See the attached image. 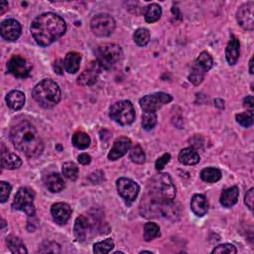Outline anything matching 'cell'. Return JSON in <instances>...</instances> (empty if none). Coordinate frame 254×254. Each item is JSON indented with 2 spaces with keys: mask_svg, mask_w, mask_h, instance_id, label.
<instances>
[{
  "mask_svg": "<svg viewBox=\"0 0 254 254\" xmlns=\"http://www.w3.org/2000/svg\"><path fill=\"white\" fill-rule=\"evenodd\" d=\"M31 33L38 45L47 47L58 39L67 31L65 20L58 14L48 12L36 17L31 24Z\"/></svg>",
  "mask_w": 254,
  "mask_h": 254,
  "instance_id": "6da1fadb",
  "label": "cell"
},
{
  "mask_svg": "<svg viewBox=\"0 0 254 254\" xmlns=\"http://www.w3.org/2000/svg\"><path fill=\"white\" fill-rule=\"evenodd\" d=\"M10 139L14 147L29 158H36L44 150L43 141L36 128L28 121H21L10 131Z\"/></svg>",
  "mask_w": 254,
  "mask_h": 254,
  "instance_id": "7a4b0ae2",
  "label": "cell"
},
{
  "mask_svg": "<svg viewBox=\"0 0 254 254\" xmlns=\"http://www.w3.org/2000/svg\"><path fill=\"white\" fill-rule=\"evenodd\" d=\"M32 95L42 107L52 108L60 102L62 92L56 82L51 79H45L35 86Z\"/></svg>",
  "mask_w": 254,
  "mask_h": 254,
  "instance_id": "3957f363",
  "label": "cell"
},
{
  "mask_svg": "<svg viewBox=\"0 0 254 254\" xmlns=\"http://www.w3.org/2000/svg\"><path fill=\"white\" fill-rule=\"evenodd\" d=\"M150 195L152 201L159 206L163 203H171L176 197V188L173 184L172 178L167 173L158 174L150 182Z\"/></svg>",
  "mask_w": 254,
  "mask_h": 254,
  "instance_id": "277c9868",
  "label": "cell"
},
{
  "mask_svg": "<svg viewBox=\"0 0 254 254\" xmlns=\"http://www.w3.org/2000/svg\"><path fill=\"white\" fill-rule=\"evenodd\" d=\"M122 58V49L117 44H104L96 50V62L104 69H113Z\"/></svg>",
  "mask_w": 254,
  "mask_h": 254,
  "instance_id": "5b68a950",
  "label": "cell"
},
{
  "mask_svg": "<svg viewBox=\"0 0 254 254\" xmlns=\"http://www.w3.org/2000/svg\"><path fill=\"white\" fill-rule=\"evenodd\" d=\"M110 116L120 125H129L135 120L134 106L129 100L117 101L111 107Z\"/></svg>",
  "mask_w": 254,
  "mask_h": 254,
  "instance_id": "8992f818",
  "label": "cell"
},
{
  "mask_svg": "<svg viewBox=\"0 0 254 254\" xmlns=\"http://www.w3.org/2000/svg\"><path fill=\"white\" fill-rule=\"evenodd\" d=\"M91 28L93 34L98 37H107L112 35L115 29V20L110 14L100 13L92 19Z\"/></svg>",
  "mask_w": 254,
  "mask_h": 254,
  "instance_id": "52a82bcc",
  "label": "cell"
},
{
  "mask_svg": "<svg viewBox=\"0 0 254 254\" xmlns=\"http://www.w3.org/2000/svg\"><path fill=\"white\" fill-rule=\"evenodd\" d=\"M34 198L35 194L33 190L29 188H20L14 198L12 207L14 209L24 211L28 216H33L36 211Z\"/></svg>",
  "mask_w": 254,
  "mask_h": 254,
  "instance_id": "ba28073f",
  "label": "cell"
},
{
  "mask_svg": "<svg viewBox=\"0 0 254 254\" xmlns=\"http://www.w3.org/2000/svg\"><path fill=\"white\" fill-rule=\"evenodd\" d=\"M172 100V95L166 92H155L145 95L140 99L139 103L144 113H155L160 110L163 105L170 103Z\"/></svg>",
  "mask_w": 254,
  "mask_h": 254,
  "instance_id": "9c48e42d",
  "label": "cell"
},
{
  "mask_svg": "<svg viewBox=\"0 0 254 254\" xmlns=\"http://www.w3.org/2000/svg\"><path fill=\"white\" fill-rule=\"evenodd\" d=\"M116 187L119 196L127 202H133L136 200L140 187L133 180L128 178H120L117 180Z\"/></svg>",
  "mask_w": 254,
  "mask_h": 254,
  "instance_id": "30bf717a",
  "label": "cell"
},
{
  "mask_svg": "<svg viewBox=\"0 0 254 254\" xmlns=\"http://www.w3.org/2000/svg\"><path fill=\"white\" fill-rule=\"evenodd\" d=\"M7 69L10 74L19 79H25L29 76L32 69L31 64L21 56H13L8 64Z\"/></svg>",
  "mask_w": 254,
  "mask_h": 254,
  "instance_id": "8fae6325",
  "label": "cell"
},
{
  "mask_svg": "<svg viewBox=\"0 0 254 254\" xmlns=\"http://www.w3.org/2000/svg\"><path fill=\"white\" fill-rule=\"evenodd\" d=\"M21 25L15 19H6L2 21L0 25V33H1V37L6 41H16L21 36Z\"/></svg>",
  "mask_w": 254,
  "mask_h": 254,
  "instance_id": "7c38bea8",
  "label": "cell"
},
{
  "mask_svg": "<svg viewBox=\"0 0 254 254\" xmlns=\"http://www.w3.org/2000/svg\"><path fill=\"white\" fill-rule=\"evenodd\" d=\"M254 2L249 1L240 6L237 11V21L244 30H253L254 26Z\"/></svg>",
  "mask_w": 254,
  "mask_h": 254,
  "instance_id": "4fadbf2b",
  "label": "cell"
},
{
  "mask_svg": "<svg viewBox=\"0 0 254 254\" xmlns=\"http://www.w3.org/2000/svg\"><path fill=\"white\" fill-rule=\"evenodd\" d=\"M131 147V140L125 136H121L118 137L115 143H114V146L111 150V152L108 153V159L112 160V161H115L118 160L119 158L123 157L127 151H129Z\"/></svg>",
  "mask_w": 254,
  "mask_h": 254,
  "instance_id": "5bb4252c",
  "label": "cell"
},
{
  "mask_svg": "<svg viewBox=\"0 0 254 254\" xmlns=\"http://www.w3.org/2000/svg\"><path fill=\"white\" fill-rule=\"evenodd\" d=\"M100 67L97 62H92L91 65L86 68V69L80 75L78 78V84L81 86H92L93 85L99 75Z\"/></svg>",
  "mask_w": 254,
  "mask_h": 254,
  "instance_id": "9a60e30c",
  "label": "cell"
},
{
  "mask_svg": "<svg viewBox=\"0 0 254 254\" xmlns=\"http://www.w3.org/2000/svg\"><path fill=\"white\" fill-rule=\"evenodd\" d=\"M51 213L53 216V220L58 225H66L69 220L71 214L70 207L66 203H57L53 205L51 208Z\"/></svg>",
  "mask_w": 254,
  "mask_h": 254,
  "instance_id": "2e32d148",
  "label": "cell"
},
{
  "mask_svg": "<svg viewBox=\"0 0 254 254\" xmlns=\"http://www.w3.org/2000/svg\"><path fill=\"white\" fill-rule=\"evenodd\" d=\"M240 53V43L235 36H231V41L229 42L226 49V59L229 65L233 66L237 63Z\"/></svg>",
  "mask_w": 254,
  "mask_h": 254,
  "instance_id": "e0dca14e",
  "label": "cell"
},
{
  "mask_svg": "<svg viewBox=\"0 0 254 254\" xmlns=\"http://www.w3.org/2000/svg\"><path fill=\"white\" fill-rule=\"evenodd\" d=\"M209 205L204 195L197 194L193 196L191 201V209L197 216H204L208 210Z\"/></svg>",
  "mask_w": 254,
  "mask_h": 254,
  "instance_id": "ac0fdd59",
  "label": "cell"
},
{
  "mask_svg": "<svg viewBox=\"0 0 254 254\" xmlns=\"http://www.w3.org/2000/svg\"><path fill=\"white\" fill-rule=\"evenodd\" d=\"M5 100L10 110L17 112V111H20L21 108L24 106L26 97L22 92L12 91L6 95Z\"/></svg>",
  "mask_w": 254,
  "mask_h": 254,
  "instance_id": "d6986e66",
  "label": "cell"
},
{
  "mask_svg": "<svg viewBox=\"0 0 254 254\" xmlns=\"http://www.w3.org/2000/svg\"><path fill=\"white\" fill-rule=\"evenodd\" d=\"M45 186L52 193H60L65 188V182L58 173H51L45 178Z\"/></svg>",
  "mask_w": 254,
  "mask_h": 254,
  "instance_id": "ffe728a7",
  "label": "cell"
},
{
  "mask_svg": "<svg viewBox=\"0 0 254 254\" xmlns=\"http://www.w3.org/2000/svg\"><path fill=\"white\" fill-rule=\"evenodd\" d=\"M81 61H82V55L80 53L77 52L68 53L64 61V66L66 70L69 72V74H76V72L80 69Z\"/></svg>",
  "mask_w": 254,
  "mask_h": 254,
  "instance_id": "44dd1931",
  "label": "cell"
},
{
  "mask_svg": "<svg viewBox=\"0 0 254 254\" xmlns=\"http://www.w3.org/2000/svg\"><path fill=\"white\" fill-rule=\"evenodd\" d=\"M212 66H213V60L211 56L208 52L204 51L200 54V56L196 60L193 69H196L199 72H201V74L205 75L207 71H208L212 68Z\"/></svg>",
  "mask_w": 254,
  "mask_h": 254,
  "instance_id": "7402d4cb",
  "label": "cell"
},
{
  "mask_svg": "<svg viewBox=\"0 0 254 254\" xmlns=\"http://www.w3.org/2000/svg\"><path fill=\"white\" fill-rule=\"evenodd\" d=\"M179 161L180 163L187 166L197 165L200 162V155L193 147H188L180 152Z\"/></svg>",
  "mask_w": 254,
  "mask_h": 254,
  "instance_id": "603a6c76",
  "label": "cell"
},
{
  "mask_svg": "<svg viewBox=\"0 0 254 254\" xmlns=\"http://www.w3.org/2000/svg\"><path fill=\"white\" fill-rule=\"evenodd\" d=\"M89 230V222L84 215L79 216L76 220L75 227H74V233L75 236L79 241H84L88 237V231Z\"/></svg>",
  "mask_w": 254,
  "mask_h": 254,
  "instance_id": "cb8c5ba5",
  "label": "cell"
},
{
  "mask_svg": "<svg viewBox=\"0 0 254 254\" xmlns=\"http://www.w3.org/2000/svg\"><path fill=\"white\" fill-rule=\"evenodd\" d=\"M238 196H239V192L236 186L229 188L222 194L221 204L226 208H231L237 203Z\"/></svg>",
  "mask_w": 254,
  "mask_h": 254,
  "instance_id": "d4e9b609",
  "label": "cell"
},
{
  "mask_svg": "<svg viewBox=\"0 0 254 254\" xmlns=\"http://www.w3.org/2000/svg\"><path fill=\"white\" fill-rule=\"evenodd\" d=\"M1 163H2V167L4 169L15 170L22 165V160L18 155L14 154V153L3 152Z\"/></svg>",
  "mask_w": 254,
  "mask_h": 254,
  "instance_id": "484cf974",
  "label": "cell"
},
{
  "mask_svg": "<svg viewBox=\"0 0 254 254\" xmlns=\"http://www.w3.org/2000/svg\"><path fill=\"white\" fill-rule=\"evenodd\" d=\"M91 137L88 133L84 131H77L74 135H72L71 142L74 144V146L77 147L78 149H87L90 147L91 145Z\"/></svg>",
  "mask_w": 254,
  "mask_h": 254,
  "instance_id": "4316f807",
  "label": "cell"
},
{
  "mask_svg": "<svg viewBox=\"0 0 254 254\" xmlns=\"http://www.w3.org/2000/svg\"><path fill=\"white\" fill-rule=\"evenodd\" d=\"M6 244L9 248V250L14 254H23L28 253V250L25 247V244L23 241L14 235H9L6 238Z\"/></svg>",
  "mask_w": 254,
  "mask_h": 254,
  "instance_id": "83f0119b",
  "label": "cell"
},
{
  "mask_svg": "<svg viewBox=\"0 0 254 254\" xmlns=\"http://www.w3.org/2000/svg\"><path fill=\"white\" fill-rule=\"evenodd\" d=\"M201 178L204 182L207 183H216L217 181H220L222 179V172L217 168L209 167L206 168L201 172Z\"/></svg>",
  "mask_w": 254,
  "mask_h": 254,
  "instance_id": "f1b7e54d",
  "label": "cell"
},
{
  "mask_svg": "<svg viewBox=\"0 0 254 254\" xmlns=\"http://www.w3.org/2000/svg\"><path fill=\"white\" fill-rule=\"evenodd\" d=\"M162 15V9L159 4L152 3L150 4L145 11V20L148 23L157 22Z\"/></svg>",
  "mask_w": 254,
  "mask_h": 254,
  "instance_id": "f546056e",
  "label": "cell"
},
{
  "mask_svg": "<svg viewBox=\"0 0 254 254\" xmlns=\"http://www.w3.org/2000/svg\"><path fill=\"white\" fill-rule=\"evenodd\" d=\"M133 39L138 46H146L150 41V32L146 28H139L135 31L133 35Z\"/></svg>",
  "mask_w": 254,
  "mask_h": 254,
  "instance_id": "4dcf8cb0",
  "label": "cell"
},
{
  "mask_svg": "<svg viewBox=\"0 0 254 254\" xmlns=\"http://www.w3.org/2000/svg\"><path fill=\"white\" fill-rule=\"evenodd\" d=\"M160 236V228L155 223H147L144 227V239L145 241H151Z\"/></svg>",
  "mask_w": 254,
  "mask_h": 254,
  "instance_id": "1f68e13d",
  "label": "cell"
},
{
  "mask_svg": "<svg viewBox=\"0 0 254 254\" xmlns=\"http://www.w3.org/2000/svg\"><path fill=\"white\" fill-rule=\"evenodd\" d=\"M63 175L70 180V181H76L79 174V168L74 162H66L63 165Z\"/></svg>",
  "mask_w": 254,
  "mask_h": 254,
  "instance_id": "d6a6232c",
  "label": "cell"
},
{
  "mask_svg": "<svg viewBox=\"0 0 254 254\" xmlns=\"http://www.w3.org/2000/svg\"><path fill=\"white\" fill-rule=\"evenodd\" d=\"M115 248V241L112 238H106L102 241L94 243L93 252L94 253H110Z\"/></svg>",
  "mask_w": 254,
  "mask_h": 254,
  "instance_id": "836d02e7",
  "label": "cell"
},
{
  "mask_svg": "<svg viewBox=\"0 0 254 254\" xmlns=\"http://www.w3.org/2000/svg\"><path fill=\"white\" fill-rule=\"evenodd\" d=\"M157 123V115L155 113H144L142 116V126L145 130H151Z\"/></svg>",
  "mask_w": 254,
  "mask_h": 254,
  "instance_id": "e575fe53",
  "label": "cell"
},
{
  "mask_svg": "<svg viewBox=\"0 0 254 254\" xmlns=\"http://www.w3.org/2000/svg\"><path fill=\"white\" fill-rule=\"evenodd\" d=\"M129 158L132 162L136 164H143L145 162V159H146V156H145V153L140 145H135L130 151Z\"/></svg>",
  "mask_w": 254,
  "mask_h": 254,
  "instance_id": "d590c367",
  "label": "cell"
},
{
  "mask_svg": "<svg viewBox=\"0 0 254 254\" xmlns=\"http://www.w3.org/2000/svg\"><path fill=\"white\" fill-rule=\"evenodd\" d=\"M236 121L243 127H249L253 124L254 116H253V111H248L242 114H239L236 115Z\"/></svg>",
  "mask_w": 254,
  "mask_h": 254,
  "instance_id": "8d00e7d4",
  "label": "cell"
},
{
  "mask_svg": "<svg viewBox=\"0 0 254 254\" xmlns=\"http://www.w3.org/2000/svg\"><path fill=\"white\" fill-rule=\"evenodd\" d=\"M236 252H237L236 247L231 243H224L221 245H217L211 251V253H227V254H231Z\"/></svg>",
  "mask_w": 254,
  "mask_h": 254,
  "instance_id": "74e56055",
  "label": "cell"
},
{
  "mask_svg": "<svg viewBox=\"0 0 254 254\" xmlns=\"http://www.w3.org/2000/svg\"><path fill=\"white\" fill-rule=\"evenodd\" d=\"M0 189H1V197H0V202L5 203L10 196L12 187L8 183L2 181V182H0Z\"/></svg>",
  "mask_w": 254,
  "mask_h": 254,
  "instance_id": "f35d334b",
  "label": "cell"
},
{
  "mask_svg": "<svg viewBox=\"0 0 254 254\" xmlns=\"http://www.w3.org/2000/svg\"><path fill=\"white\" fill-rule=\"evenodd\" d=\"M204 78H205V75L201 74V72H199L196 69H192L191 74L189 76V81L191 83H193L195 86H198V85H200L203 82Z\"/></svg>",
  "mask_w": 254,
  "mask_h": 254,
  "instance_id": "ab89813d",
  "label": "cell"
},
{
  "mask_svg": "<svg viewBox=\"0 0 254 254\" xmlns=\"http://www.w3.org/2000/svg\"><path fill=\"white\" fill-rule=\"evenodd\" d=\"M170 159H171V155L169 153H165L163 156H161L159 159H157V161L155 163L156 170H158V171L163 170L164 167L170 162Z\"/></svg>",
  "mask_w": 254,
  "mask_h": 254,
  "instance_id": "60d3db41",
  "label": "cell"
},
{
  "mask_svg": "<svg viewBox=\"0 0 254 254\" xmlns=\"http://www.w3.org/2000/svg\"><path fill=\"white\" fill-rule=\"evenodd\" d=\"M253 200H254V190L251 188L246 196H245V199H244V203L246 205V207L252 211L253 210Z\"/></svg>",
  "mask_w": 254,
  "mask_h": 254,
  "instance_id": "b9f144b4",
  "label": "cell"
},
{
  "mask_svg": "<svg viewBox=\"0 0 254 254\" xmlns=\"http://www.w3.org/2000/svg\"><path fill=\"white\" fill-rule=\"evenodd\" d=\"M78 160H79V162H80L81 164H83V165H88V164H90V163L92 162V157H91L89 154H87V153H83V154H81V155L78 157Z\"/></svg>",
  "mask_w": 254,
  "mask_h": 254,
  "instance_id": "7bdbcfd3",
  "label": "cell"
},
{
  "mask_svg": "<svg viewBox=\"0 0 254 254\" xmlns=\"http://www.w3.org/2000/svg\"><path fill=\"white\" fill-rule=\"evenodd\" d=\"M243 103H244V106H245V107H248V108H249V111H253L254 100H253V96H252V95L245 97L244 100H243Z\"/></svg>",
  "mask_w": 254,
  "mask_h": 254,
  "instance_id": "ee69618b",
  "label": "cell"
},
{
  "mask_svg": "<svg viewBox=\"0 0 254 254\" xmlns=\"http://www.w3.org/2000/svg\"><path fill=\"white\" fill-rule=\"evenodd\" d=\"M62 63V61L61 60H58L56 63H55V65H54V68H55V70L58 72L59 75H62L63 74V69H64V64H61Z\"/></svg>",
  "mask_w": 254,
  "mask_h": 254,
  "instance_id": "f6af8a7d",
  "label": "cell"
},
{
  "mask_svg": "<svg viewBox=\"0 0 254 254\" xmlns=\"http://www.w3.org/2000/svg\"><path fill=\"white\" fill-rule=\"evenodd\" d=\"M8 6V3L7 2H1L0 3V8H1V11H0V14H3L5 8Z\"/></svg>",
  "mask_w": 254,
  "mask_h": 254,
  "instance_id": "bcb514c9",
  "label": "cell"
},
{
  "mask_svg": "<svg viewBox=\"0 0 254 254\" xmlns=\"http://www.w3.org/2000/svg\"><path fill=\"white\" fill-rule=\"evenodd\" d=\"M249 71H250V74L251 75H253V58H251L250 59V62H249Z\"/></svg>",
  "mask_w": 254,
  "mask_h": 254,
  "instance_id": "7dc6e473",
  "label": "cell"
},
{
  "mask_svg": "<svg viewBox=\"0 0 254 254\" xmlns=\"http://www.w3.org/2000/svg\"><path fill=\"white\" fill-rule=\"evenodd\" d=\"M4 227H5V222H4V221H2V230L4 229Z\"/></svg>",
  "mask_w": 254,
  "mask_h": 254,
  "instance_id": "c3c4849f",
  "label": "cell"
}]
</instances>
